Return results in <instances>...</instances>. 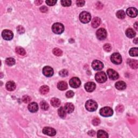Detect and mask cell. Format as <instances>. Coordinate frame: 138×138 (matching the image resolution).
I'll return each mask as SVG.
<instances>
[{"instance_id":"6","label":"cell","mask_w":138,"mask_h":138,"mask_svg":"<svg viewBox=\"0 0 138 138\" xmlns=\"http://www.w3.org/2000/svg\"><path fill=\"white\" fill-rule=\"evenodd\" d=\"M111 62L115 64H120L122 62V57L119 53H114L111 55Z\"/></svg>"},{"instance_id":"17","label":"cell","mask_w":138,"mask_h":138,"mask_svg":"<svg viewBox=\"0 0 138 138\" xmlns=\"http://www.w3.org/2000/svg\"><path fill=\"white\" fill-rule=\"evenodd\" d=\"M5 87H6L7 90L9 91H13L16 89V84L14 82L9 81L7 83Z\"/></svg>"},{"instance_id":"26","label":"cell","mask_w":138,"mask_h":138,"mask_svg":"<svg viewBox=\"0 0 138 138\" xmlns=\"http://www.w3.org/2000/svg\"><path fill=\"white\" fill-rule=\"evenodd\" d=\"M97 137L99 138H107L109 137V135L105 131L99 130L97 132Z\"/></svg>"},{"instance_id":"7","label":"cell","mask_w":138,"mask_h":138,"mask_svg":"<svg viewBox=\"0 0 138 138\" xmlns=\"http://www.w3.org/2000/svg\"><path fill=\"white\" fill-rule=\"evenodd\" d=\"M97 37L99 40H104L107 37L106 30L104 28L99 29L96 32Z\"/></svg>"},{"instance_id":"15","label":"cell","mask_w":138,"mask_h":138,"mask_svg":"<svg viewBox=\"0 0 138 138\" xmlns=\"http://www.w3.org/2000/svg\"><path fill=\"white\" fill-rule=\"evenodd\" d=\"M126 13L128 16L131 17H136L138 15V10L135 8L131 7L128 8L126 10Z\"/></svg>"},{"instance_id":"13","label":"cell","mask_w":138,"mask_h":138,"mask_svg":"<svg viewBox=\"0 0 138 138\" xmlns=\"http://www.w3.org/2000/svg\"><path fill=\"white\" fill-rule=\"evenodd\" d=\"M43 73L46 77H51L54 74L53 69L49 66H46L43 69Z\"/></svg>"},{"instance_id":"3","label":"cell","mask_w":138,"mask_h":138,"mask_svg":"<svg viewBox=\"0 0 138 138\" xmlns=\"http://www.w3.org/2000/svg\"><path fill=\"white\" fill-rule=\"evenodd\" d=\"M52 30L55 34H61L64 30V27L62 23H56L52 26Z\"/></svg>"},{"instance_id":"34","label":"cell","mask_w":138,"mask_h":138,"mask_svg":"<svg viewBox=\"0 0 138 138\" xmlns=\"http://www.w3.org/2000/svg\"><path fill=\"white\" fill-rule=\"evenodd\" d=\"M61 4L64 7H69L71 4V1L70 0H62Z\"/></svg>"},{"instance_id":"27","label":"cell","mask_w":138,"mask_h":138,"mask_svg":"<svg viewBox=\"0 0 138 138\" xmlns=\"http://www.w3.org/2000/svg\"><path fill=\"white\" fill-rule=\"evenodd\" d=\"M40 91L42 95H46L49 91V87L47 85H43L40 87Z\"/></svg>"},{"instance_id":"1","label":"cell","mask_w":138,"mask_h":138,"mask_svg":"<svg viewBox=\"0 0 138 138\" xmlns=\"http://www.w3.org/2000/svg\"><path fill=\"white\" fill-rule=\"evenodd\" d=\"M86 109L90 112L95 111L98 108V104L95 101L93 100H89L86 101L85 104Z\"/></svg>"},{"instance_id":"21","label":"cell","mask_w":138,"mask_h":138,"mask_svg":"<svg viewBox=\"0 0 138 138\" xmlns=\"http://www.w3.org/2000/svg\"><path fill=\"white\" fill-rule=\"evenodd\" d=\"M101 23V21L100 18H99V17H95L93 19L92 21V26L94 28H96L100 26Z\"/></svg>"},{"instance_id":"24","label":"cell","mask_w":138,"mask_h":138,"mask_svg":"<svg viewBox=\"0 0 138 138\" xmlns=\"http://www.w3.org/2000/svg\"><path fill=\"white\" fill-rule=\"evenodd\" d=\"M51 104L52 106L55 107H58L60 106V101L59 99L56 98H52L51 100Z\"/></svg>"},{"instance_id":"40","label":"cell","mask_w":138,"mask_h":138,"mask_svg":"<svg viewBox=\"0 0 138 138\" xmlns=\"http://www.w3.org/2000/svg\"><path fill=\"white\" fill-rule=\"evenodd\" d=\"M74 93L72 91H69L66 93V96H67V97L68 98H72L74 96Z\"/></svg>"},{"instance_id":"4","label":"cell","mask_w":138,"mask_h":138,"mask_svg":"<svg viewBox=\"0 0 138 138\" xmlns=\"http://www.w3.org/2000/svg\"><path fill=\"white\" fill-rule=\"evenodd\" d=\"M91 19V16L90 14L86 12H83L81 13L79 15V20L81 22L83 23H87L90 22Z\"/></svg>"},{"instance_id":"11","label":"cell","mask_w":138,"mask_h":138,"mask_svg":"<svg viewBox=\"0 0 138 138\" xmlns=\"http://www.w3.org/2000/svg\"><path fill=\"white\" fill-rule=\"evenodd\" d=\"M43 133L45 135L53 137L56 134V131L53 128L50 127H45L43 129Z\"/></svg>"},{"instance_id":"25","label":"cell","mask_w":138,"mask_h":138,"mask_svg":"<svg viewBox=\"0 0 138 138\" xmlns=\"http://www.w3.org/2000/svg\"><path fill=\"white\" fill-rule=\"evenodd\" d=\"M128 64L133 69H137L138 68V62L137 60L130 59L128 61Z\"/></svg>"},{"instance_id":"8","label":"cell","mask_w":138,"mask_h":138,"mask_svg":"<svg viewBox=\"0 0 138 138\" xmlns=\"http://www.w3.org/2000/svg\"><path fill=\"white\" fill-rule=\"evenodd\" d=\"M2 36L3 39L7 41H10L13 39L14 37L13 33L9 30H4L2 32Z\"/></svg>"},{"instance_id":"32","label":"cell","mask_w":138,"mask_h":138,"mask_svg":"<svg viewBox=\"0 0 138 138\" xmlns=\"http://www.w3.org/2000/svg\"><path fill=\"white\" fill-rule=\"evenodd\" d=\"M5 63L8 66H13L15 64V60L13 58H8L5 60Z\"/></svg>"},{"instance_id":"2","label":"cell","mask_w":138,"mask_h":138,"mask_svg":"<svg viewBox=\"0 0 138 138\" xmlns=\"http://www.w3.org/2000/svg\"><path fill=\"white\" fill-rule=\"evenodd\" d=\"M100 114L104 117H111L113 114V111L110 107H104L100 110Z\"/></svg>"},{"instance_id":"37","label":"cell","mask_w":138,"mask_h":138,"mask_svg":"<svg viewBox=\"0 0 138 138\" xmlns=\"http://www.w3.org/2000/svg\"><path fill=\"white\" fill-rule=\"evenodd\" d=\"M59 74L61 77H64L68 75V70H65V69H64V70H62L60 71L59 72Z\"/></svg>"},{"instance_id":"39","label":"cell","mask_w":138,"mask_h":138,"mask_svg":"<svg viewBox=\"0 0 138 138\" xmlns=\"http://www.w3.org/2000/svg\"><path fill=\"white\" fill-rule=\"evenodd\" d=\"M17 32L20 34H22L25 32V29L22 26H19L17 28Z\"/></svg>"},{"instance_id":"45","label":"cell","mask_w":138,"mask_h":138,"mask_svg":"<svg viewBox=\"0 0 138 138\" xmlns=\"http://www.w3.org/2000/svg\"><path fill=\"white\" fill-rule=\"evenodd\" d=\"M42 2H43V1H35V3L36 4V5H40V4H41L42 3Z\"/></svg>"},{"instance_id":"44","label":"cell","mask_w":138,"mask_h":138,"mask_svg":"<svg viewBox=\"0 0 138 138\" xmlns=\"http://www.w3.org/2000/svg\"><path fill=\"white\" fill-rule=\"evenodd\" d=\"M88 134H89L90 136H93L94 135L96 134V132L95 131H91L89 132V133H88Z\"/></svg>"},{"instance_id":"18","label":"cell","mask_w":138,"mask_h":138,"mask_svg":"<svg viewBox=\"0 0 138 138\" xmlns=\"http://www.w3.org/2000/svg\"><path fill=\"white\" fill-rule=\"evenodd\" d=\"M115 87L119 90H125L126 87V84L123 81H119L117 82L115 84Z\"/></svg>"},{"instance_id":"20","label":"cell","mask_w":138,"mask_h":138,"mask_svg":"<svg viewBox=\"0 0 138 138\" xmlns=\"http://www.w3.org/2000/svg\"><path fill=\"white\" fill-rule=\"evenodd\" d=\"M57 87L60 90L64 91L68 89V84L64 81H60L57 84Z\"/></svg>"},{"instance_id":"16","label":"cell","mask_w":138,"mask_h":138,"mask_svg":"<svg viewBox=\"0 0 138 138\" xmlns=\"http://www.w3.org/2000/svg\"><path fill=\"white\" fill-rule=\"evenodd\" d=\"M28 110L30 112L32 113L36 112L38 110V104L36 103H35V102L29 104L28 105Z\"/></svg>"},{"instance_id":"28","label":"cell","mask_w":138,"mask_h":138,"mask_svg":"<svg viewBox=\"0 0 138 138\" xmlns=\"http://www.w3.org/2000/svg\"><path fill=\"white\" fill-rule=\"evenodd\" d=\"M129 55L132 57H137L138 56V50L137 48H133L130 49L129 52Z\"/></svg>"},{"instance_id":"46","label":"cell","mask_w":138,"mask_h":138,"mask_svg":"<svg viewBox=\"0 0 138 138\" xmlns=\"http://www.w3.org/2000/svg\"><path fill=\"white\" fill-rule=\"evenodd\" d=\"M137 24L138 23L137 22H136V23L134 24V27H135V28H136V30H138V26H137Z\"/></svg>"},{"instance_id":"31","label":"cell","mask_w":138,"mask_h":138,"mask_svg":"<svg viewBox=\"0 0 138 138\" xmlns=\"http://www.w3.org/2000/svg\"><path fill=\"white\" fill-rule=\"evenodd\" d=\"M40 106L41 108L43 110H44V111H46V110H48L49 108V104L45 101H42L41 102Z\"/></svg>"},{"instance_id":"47","label":"cell","mask_w":138,"mask_h":138,"mask_svg":"<svg viewBox=\"0 0 138 138\" xmlns=\"http://www.w3.org/2000/svg\"><path fill=\"white\" fill-rule=\"evenodd\" d=\"M134 42L136 44H138V38H136L135 39V40L134 41Z\"/></svg>"},{"instance_id":"33","label":"cell","mask_w":138,"mask_h":138,"mask_svg":"<svg viewBox=\"0 0 138 138\" xmlns=\"http://www.w3.org/2000/svg\"><path fill=\"white\" fill-rule=\"evenodd\" d=\"M53 54L55 55V56H58V57H60V56H62V55L63 54V52L61 50L58 49V48H55L53 51Z\"/></svg>"},{"instance_id":"30","label":"cell","mask_w":138,"mask_h":138,"mask_svg":"<svg viewBox=\"0 0 138 138\" xmlns=\"http://www.w3.org/2000/svg\"><path fill=\"white\" fill-rule=\"evenodd\" d=\"M116 16L119 19H124L125 17V13L123 10H119L118 12L116 13Z\"/></svg>"},{"instance_id":"9","label":"cell","mask_w":138,"mask_h":138,"mask_svg":"<svg viewBox=\"0 0 138 138\" xmlns=\"http://www.w3.org/2000/svg\"><path fill=\"white\" fill-rule=\"evenodd\" d=\"M69 84H70V86L73 88L79 87L81 84V80L77 77H73L69 82Z\"/></svg>"},{"instance_id":"10","label":"cell","mask_w":138,"mask_h":138,"mask_svg":"<svg viewBox=\"0 0 138 138\" xmlns=\"http://www.w3.org/2000/svg\"><path fill=\"white\" fill-rule=\"evenodd\" d=\"M92 67L94 70L97 71L101 70L104 68V64L100 60H95L92 63Z\"/></svg>"},{"instance_id":"22","label":"cell","mask_w":138,"mask_h":138,"mask_svg":"<svg viewBox=\"0 0 138 138\" xmlns=\"http://www.w3.org/2000/svg\"><path fill=\"white\" fill-rule=\"evenodd\" d=\"M126 35L128 38H133L136 36V33L134 30L132 28H128L126 30Z\"/></svg>"},{"instance_id":"19","label":"cell","mask_w":138,"mask_h":138,"mask_svg":"<svg viewBox=\"0 0 138 138\" xmlns=\"http://www.w3.org/2000/svg\"><path fill=\"white\" fill-rule=\"evenodd\" d=\"M64 109H65L66 111L68 113H71L72 112H73L74 109V107L73 106V105L70 103H68L65 104Z\"/></svg>"},{"instance_id":"43","label":"cell","mask_w":138,"mask_h":138,"mask_svg":"<svg viewBox=\"0 0 138 138\" xmlns=\"http://www.w3.org/2000/svg\"><path fill=\"white\" fill-rule=\"evenodd\" d=\"M48 8L46 7L45 6H43L40 8V11L42 13H46L47 12H48Z\"/></svg>"},{"instance_id":"38","label":"cell","mask_w":138,"mask_h":138,"mask_svg":"<svg viewBox=\"0 0 138 138\" xmlns=\"http://www.w3.org/2000/svg\"><path fill=\"white\" fill-rule=\"evenodd\" d=\"M57 3V1L56 0H48L46 1V3L49 6H53V5L56 4Z\"/></svg>"},{"instance_id":"29","label":"cell","mask_w":138,"mask_h":138,"mask_svg":"<svg viewBox=\"0 0 138 138\" xmlns=\"http://www.w3.org/2000/svg\"><path fill=\"white\" fill-rule=\"evenodd\" d=\"M16 53L21 55V56H24L26 54V52L25 51V50L23 48H21V47H17L16 48Z\"/></svg>"},{"instance_id":"35","label":"cell","mask_w":138,"mask_h":138,"mask_svg":"<svg viewBox=\"0 0 138 138\" xmlns=\"http://www.w3.org/2000/svg\"><path fill=\"white\" fill-rule=\"evenodd\" d=\"M31 98L29 96H24L23 97V98H22V100L24 102V103H29L30 101H31Z\"/></svg>"},{"instance_id":"41","label":"cell","mask_w":138,"mask_h":138,"mask_svg":"<svg viewBox=\"0 0 138 138\" xmlns=\"http://www.w3.org/2000/svg\"><path fill=\"white\" fill-rule=\"evenodd\" d=\"M100 123V120L99 118H96L92 120V124L93 125L95 126H98L99 124Z\"/></svg>"},{"instance_id":"5","label":"cell","mask_w":138,"mask_h":138,"mask_svg":"<svg viewBox=\"0 0 138 138\" xmlns=\"http://www.w3.org/2000/svg\"><path fill=\"white\" fill-rule=\"evenodd\" d=\"M95 79L99 83H104L107 81V76L104 72H99L96 73Z\"/></svg>"},{"instance_id":"12","label":"cell","mask_w":138,"mask_h":138,"mask_svg":"<svg viewBox=\"0 0 138 138\" xmlns=\"http://www.w3.org/2000/svg\"><path fill=\"white\" fill-rule=\"evenodd\" d=\"M107 72L110 79H111L112 80H116L118 79L119 74L118 73L117 71L114 70L113 69H108V70L107 71Z\"/></svg>"},{"instance_id":"23","label":"cell","mask_w":138,"mask_h":138,"mask_svg":"<svg viewBox=\"0 0 138 138\" xmlns=\"http://www.w3.org/2000/svg\"><path fill=\"white\" fill-rule=\"evenodd\" d=\"M58 113L60 118H64L67 115V111H66L64 107H60L58 110Z\"/></svg>"},{"instance_id":"36","label":"cell","mask_w":138,"mask_h":138,"mask_svg":"<svg viewBox=\"0 0 138 138\" xmlns=\"http://www.w3.org/2000/svg\"><path fill=\"white\" fill-rule=\"evenodd\" d=\"M103 48L105 51L110 52L111 51V50H112V46L111 45L109 44H105L104 45Z\"/></svg>"},{"instance_id":"42","label":"cell","mask_w":138,"mask_h":138,"mask_svg":"<svg viewBox=\"0 0 138 138\" xmlns=\"http://www.w3.org/2000/svg\"><path fill=\"white\" fill-rule=\"evenodd\" d=\"M85 2L84 1H83V0H78V1H77V2H76L77 6L80 7L84 6L85 4Z\"/></svg>"},{"instance_id":"14","label":"cell","mask_w":138,"mask_h":138,"mask_svg":"<svg viewBox=\"0 0 138 138\" xmlns=\"http://www.w3.org/2000/svg\"><path fill=\"white\" fill-rule=\"evenodd\" d=\"M85 89L86 90V91L89 92H92L96 89V85L95 83L93 82H87V83L85 84Z\"/></svg>"}]
</instances>
